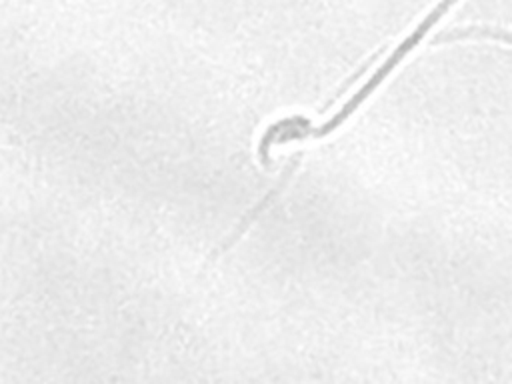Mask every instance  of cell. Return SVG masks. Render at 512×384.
<instances>
[{"label":"cell","mask_w":512,"mask_h":384,"mask_svg":"<svg viewBox=\"0 0 512 384\" xmlns=\"http://www.w3.org/2000/svg\"><path fill=\"white\" fill-rule=\"evenodd\" d=\"M462 38L464 40H496L512 46V32L510 30H500V28H482V26H470L462 28Z\"/></svg>","instance_id":"cell-1"}]
</instances>
